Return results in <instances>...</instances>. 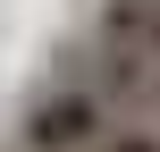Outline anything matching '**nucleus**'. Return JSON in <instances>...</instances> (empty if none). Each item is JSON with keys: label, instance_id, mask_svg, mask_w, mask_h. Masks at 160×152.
I'll list each match as a JSON object with an SVG mask.
<instances>
[{"label": "nucleus", "instance_id": "obj_2", "mask_svg": "<svg viewBox=\"0 0 160 152\" xmlns=\"http://www.w3.org/2000/svg\"><path fill=\"white\" fill-rule=\"evenodd\" d=\"M101 152H160V135H152V127H110Z\"/></svg>", "mask_w": 160, "mask_h": 152}, {"label": "nucleus", "instance_id": "obj_1", "mask_svg": "<svg viewBox=\"0 0 160 152\" xmlns=\"http://www.w3.org/2000/svg\"><path fill=\"white\" fill-rule=\"evenodd\" d=\"M110 144V102L93 85H68L25 110V152H101Z\"/></svg>", "mask_w": 160, "mask_h": 152}]
</instances>
